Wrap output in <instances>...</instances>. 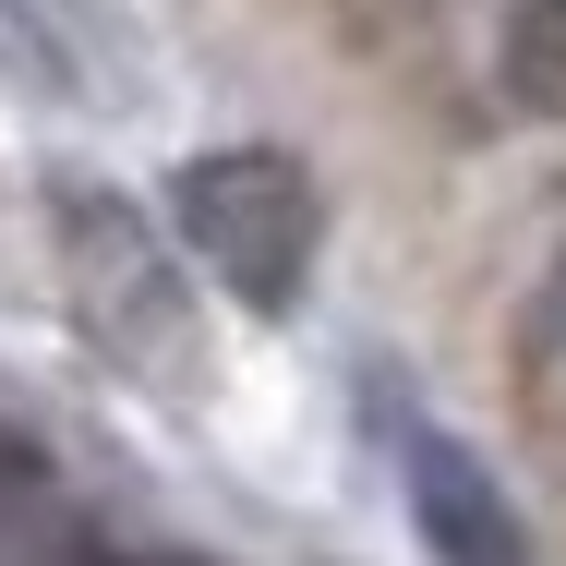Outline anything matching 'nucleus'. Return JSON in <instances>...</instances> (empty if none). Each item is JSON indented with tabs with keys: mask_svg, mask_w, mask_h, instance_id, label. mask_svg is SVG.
I'll return each mask as SVG.
<instances>
[{
	"mask_svg": "<svg viewBox=\"0 0 566 566\" xmlns=\"http://www.w3.org/2000/svg\"><path fill=\"white\" fill-rule=\"evenodd\" d=\"M49 566H157V555H120V543H61Z\"/></svg>",
	"mask_w": 566,
	"mask_h": 566,
	"instance_id": "obj_5",
	"label": "nucleus"
},
{
	"mask_svg": "<svg viewBox=\"0 0 566 566\" xmlns=\"http://www.w3.org/2000/svg\"><path fill=\"white\" fill-rule=\"evenodd\" d=\"M506 97L566 120V0H518L506 12Z\"/></svg>",
	"mask_w": 566,
	"mask_h": 566,
	"instance_id": "obj_3",
	"label": "nucleus"
},
{
	"mask_svg": "<svg viewBox=\"0 0 566 566\" xmlns=\"http://www.w3.org/2000/svg\"><path fill=\"white\" fill-rule=\"evenodd\" d=\"M410 506H422V531H434V566H531V531H518V506L494 494V470L447 434H410Z\"/></svg>",
	"mask_w": 566,
	"mask_h": 566,
	"instance_id": "obj_2",
	"label": "nucleus"
},
{
	"mask_svg": "<svg viewBox=\"0 0 566 566\" xmlns=\"http://www.w3.org/2000/svg\"><path fill=\"white\" fill-rule=\"evenodd\" d=\"M36 494H49V470H36V447H24L12 422H0V543H12L24 518H36Z\"/></svg>",
	"mask_w": 566,
	"mask_h": 566,
	"instance_id": "obj_4",
	"label": "nucleus"
},
{
	"mask_svg": "<svg viewBox=\"0 0 566 566\" xmlns=\"http://www.w3.org/2000/svg\"><path fill=\"white\" fill-rule=\"evenodd\" d=\"M181 241L218 265L241 302H290L302 265H314V241H326V206H314L302 157H277V145H218V157L181 169Z\"/></svg>",
	"mask_w": 566,
	"mask_h": 566,
	"instance_id": "obj_1",
	"label": "nucleus"
}]
</instances>
